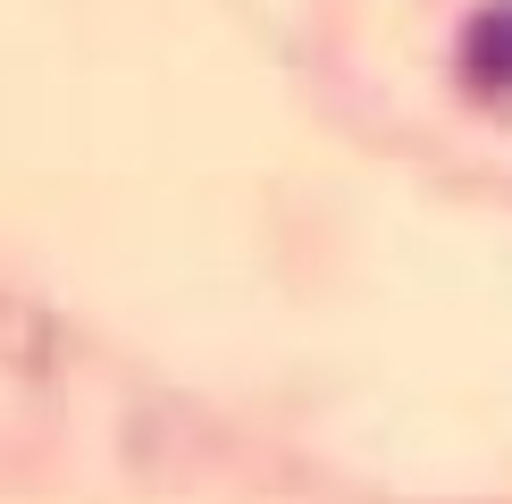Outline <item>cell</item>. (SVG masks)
<instances>
[{"label": "cell", "instance_id": "1", "mask_svg": "<svg viewBox=\"0 0 512 504\" xmlns=\"http://www.w3.org/2000/svg\"><path fill=\"white\" fill-rule=\"evenodd\" d=\"M462 68H471L479 84H512V9H496V17H479L471 26V42H462Z\"/></svg>", "mask_w": 512, "mask_h": 504}]
</instances>
